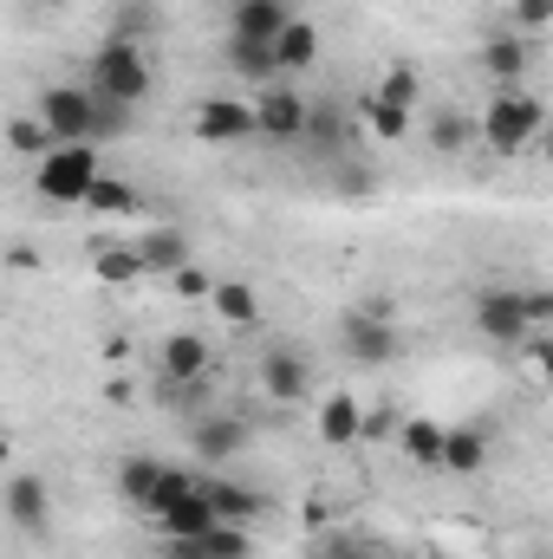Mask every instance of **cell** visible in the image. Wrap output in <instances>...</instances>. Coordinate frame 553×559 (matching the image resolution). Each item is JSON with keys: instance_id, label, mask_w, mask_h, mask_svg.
I'll return each instance as SVG.
<instances>
[{"instance_id": "1", "label": "cell", "mask_w": 553, "mask_h": 559, "mask_svg": "<svg viewBox=\"0 0 553 559\" xmlns=\"http://www.w3.org/2000/svg\"><path fill=\"white\" fill-rule=\"evenodd\" d=\"M105 182V163H98V143H52L33 169V189L59 209H85L92 189Z\"/></svg>"}, {"instance_id": "2", "label": "cell", "mask_w": 553, "mask_h": 559, "mask_svg": "<svg viewBox=\"0 0 553 559\" xmlns=\"http://www.w3.org/2000/svg\"><path fill=\"white\" fill-rule=\"evenodd\" d=\"M469 319H475V332L489 338V345H508V352H528L534 345V319H528V299H521V286H502V280H489V286H475V299H469Z\"/></svg>"}, {"instance_id": "3", "label": "cell", "mask_w": 553, "mask_h": 559, "mask_svg": "<svg viewBox=\"0 0 553 559\" xmlns=\"http://www.w3.org/2000/svg\"><path fill=\"white\" fill-rule=\"evenodd\" d=\"M548 124L553 118L534 92H495V105L482 111V143H489L495 156H521L528 143H541Z\"/></svg>"}, {"instance_id": "4", "label": "cell", "mask_w": 553, "mask_h": 559, "mask_svg": "<svg viewBox=\"0 0 553 559\" xmlns=\"http://www.w3.org/2000/svg\"><path fill=\"white\" fill-rule=\"evenodd\" d=\"M92 92L118 98V105H143L150 98V59L131 33H111L98 52H92Z\"/></svg>"}, {"instance_id": "5", "label": "cell", "mask_w": 553, "mask_h": 559, "mask_svg": "<svg viewBox=\"0 0 553 559\" xmlns=\"http://www.w3.org/2000/svg\"><path fill=\"white\" fill-rule=\"evenodd\" d=\"M39 124L59 143H92V131H98V92L92 85H46L39 92Z\"/></svg>"}, {"instance_id": "6", "label": "cell", "mask_w": 553, "mask_h": 559, "mask_svg": "<svg viewBox=\"0 0 553 559\" xmlns=\"http://www.w3.org/2000/svg\"><path fill=\"white\" fill-rule=\"evenodd\" d=\"M306 118H313V105H306L293 85H261V98H255V124H261V138L268 143H306Z\"/></svg>"}, {"instance_id": "7", "label": "cell", "mask_w": 553, "mask_h": 559, "mask_svg": "<svg viewBox=\"0 0 553 559\" xmlns=\"http://www.w3.org/2000/svg\"><path fill=\"white\" fill-rule=\"evenodd\" d=\"M475 66H482V79H489L495 92H521V79H528V66H534V46H528V33H495V39L475 52Z\"/></svg>"}, {"instance_id": "8", "label": "cell", "mask_w": 553, "mask_h": 559, "mask_svg": "<svg viewBox=\"0 0 553 559\" xmlns=\"http://www.w3.org/2000/svg\"><path fill=\"white\" fill-rule=\"evenodd\" d=\"M339 345H345V358H352V365H365V371H378V365H391V358H398V332H391L385 319H372V312H352V319H345V332H339Z\"/></svg>"}, {"instance_id": "9", "label": "cell", "mask_w": 553, "mask_h": 559, "mask_svg": "<svg viewBox=\"0 0 553 559\" xmlns=\"http://www.w3.org/2000/svg\"><path fill=\"white\" fill-rule=\"evenodd\" d=\"M196 138H202V143L261 138V124H255V105H242V98H202V105H196Z\"/></svg>"}, {"instance_id": "10", "label": "cell", "mask_w": 553, "mask_h": 559, "mask_svg": "<svg viewBox=\"0 0 553 559\" xmlns=\"http://www.w3.org/2000/svg\"><path fill=\"white\" fill-rule=\"evenodd\" d=\"M222 527V508L209 501V488H196V495H183L169 514H156V534L163 540H209Z\"/></svg>"}, {"instance_id": "11", "label": "cell", "mask_w": 553, "mask_h": 559, "mask_svg": "<svg viewBox=\"0 0 553 559\" xmlns=\"http://www.w3.org/2000/svg\"><path fill=\"white\" fill-rule=\"evenodd\" d=\"M7 521H13L20 534H46V527H52V488H46L39 475H13V481H7Z\"/></svg>"}, {"instance_id": "12", "label": "cell", "mask_w": 553, "mask_h": 559, "mask_svg": "<svg viewBox=\"0 0 553 559\" xmlns=\"http://www.w3.org/2000/svg\"><path fill=\"white\" fill-rule=\"evenodd\" d=\"M209 338L202 332H169L163 338V378L169 384H209Z\"/></svg>"}, {"instance_id": "13", "label": "cell", "mask_w": 553, "mask_h": 559, "mask_svg": "<svg viewBox=\"0 0 553 559\" xmlns=\"http://www.w3.org/2000/svg\"><path fill=\"white\" fill-rule=\"evenodd\" d=\"M286 20H299L286 0H235V7H228V33H235V39H268V46H274L280 33H286Z\"/></svg>"}, {"instance_id": "14", "label": "cell", "mask_w": 553, "mask_h": 559, "mask_svg": "<svg viewBox=\"0 0 553 559\" xmlns=\"http://www.w3.org/2000/svg\"><path fill=\"white\" fill-rule=\"evenodd\" d=\"M261 397H274V404L313 397V371H306L299 352H268V358H261Z\"/></svg>"}, {"instance_id": "15", "label": "cell", "mask_w": 553, "mask_h": 559, "mask_svg": "<svg viewBox=\"0 0 553 559\" xmlns=\"http://www.w3.org/2000/svg\"><path fill=\"white\" fill-rule=\"evenodd\" d=\"M423 138L436 156H462L469 143L482 138V118H469V111H456V105H443V111H430V124H423Z\"/></svg>"}, {"instance_id": "16", "label": "cell", "mask_w": 553, "mask_h": 559, "mask_svg": "<svg viewBox=\"0 0 553 559\" xmlns=\"http://www.w3.org/2000/svg\"><path fill=\"white\" fill-rule=\"evenodd\" d=\"M358 436H365V404H358L352 391H332V397L319 404V442L345 449V442H358Z\"/></svg>"}, {"instance_id": "17", "label": "cell", "mask_w": 553, "mask_h": 559, "mask_svg": "<svg viewBox=\"0 0 553 559\" xmlns=\"http://www.w3.org/2000/svg\"><path fill=\"white\" fill-rule=\"evenodd\" d=\"M163 475H169V462H156V455H131V462H118V495L150 514L156 495H163Z\"/></svg>"}, {"instance_id": "18", "label": "cell", "mask_w": 553, "mask_h": 559, "mask_svg": "<svg viewBox=\"0 0 553 559\" xmlns=\"http://www.w3.org/2000/svg\"><path fill=\"white\" fill-rule=\"evenodd\" d=\"M228 66H235V79H248V85H280L286 72H280V52L268 39H235L228 33Z\"/></svg>"}, {"instance_id": "19", "label": "cell", "mask_w": 553, "mask_h": 559, "mask_svg": "<svg viewBox=\"0 0 553 559\" xmlns=\"http://www.w3.org/2000/svg\"><path fill=\"white\" fill-rule=\"evenodd\" d=\"M358 124H365L378 143H404V138H411V124H416V111L391 105L385 92H365V98H358Z\"/></svg>"}, {"instance_id": "20", "label": "cell", "mask_w": 553, "mask_h": 559, "mask_svg": "<svg viewBox=\"0 0 553 559\" xmlns=\"http://www.w3.org/2000/svg\"><path fill=\"white\" fill-rule=\"evenodd\" d=\"M138 254H143V267H150L156 280H176L183 267H196V261H189V241H183L176 228H150V235L138 241Z\"/></svg>"}, {"instance_id": "21", "label": "cell", "mask_w": 553, "mask_h": 559, "mask_svg": "<svg viewBox=\"0 0 553 559\" xmlns=\"http://www.w3.org/2000/svg\"><path fill=\"white\" fill-rule=\"evenodd\" d=\"M443 442H449V429L436 417H411V423H398V449L411 455L416 468H443Z\"/></svg>"}, {"instance_id": "22", "label": "cell", "mask_w": 553, "mask_h": 559, "mask_svg": "<svg viewBox=\"0 0 553 559\" xmlns=\"http://www.w3.org/2000/svg\"><path fill=\"white\" fill-rule=\"evenodd\" d=\"M209 306H215V319H228V325H261V293H255L248 280H215Z\"/></svg>"}, {"instance_id": "23", "label": "cell", "mask_w": 553, "mask_h": 559, "mask_svg": "<svg viewBox=\"0 0 553 559\" xmlns=\"http://www.w3.org/2000/svg\"><path fill=\"white\" fill-rule=\"evenodd\" d=\"M482 462H489V429H475V423L449 429V442H443V468H449V475H482Z\"/></svg>"}, {"instance_id": "24", "label": "cell", "mask_w": 553, "mask_h": 559, "mask_svg": "<svg viewBox=\"0 0 553 559\" xmlns=\"http://www.w3.org/2000/svg\"><path fill=\"white\" fill-rule=\"evenodd\" d=\"M274 52H280V72H313L319 66V26L313 20H286Z\"/></svg>"}, {"instance_id": "25", "label": "cell", "mask_w": 553, "mask_h": 559, "mask_svg": "<svg viewBox=\"0 0 553 559\" xmlns=\"http://www.w3.org/2000/svg\"><path fill=\"white\" fill-rule=\"evenodd\" d=\"M242 442H248V429L235 417H202L196 423V455H202V462H228V455H242Z\"/></svg>"}, {"instance_id": "26", "label": "cell", "mask_w": 553, "mask_h": 559, "mask_svg": "<svg viewBox=\"0 0 553 559\" xmlns=\"http://www.w3.org/2000/svg\"><path fill=\"white\" fill-rule=\"evenodd\" d=\"M202 488H209V501L222 508V521H242V527H248V521L268 508L255 488H242V481H222V475H202Z\"/></svg>"}, {"instance_id": "27", "label": "cell", "mask_w": 553, "mask_h": 559, "mask_svg": "<svg viewBox=\"0 0 553 559\" xmlns=\"http://www.w3.org/2000/svg\"><path fill=\"white\" fill-rule=\"evenodd\" d=\"M92 267H98L105 286H138V280H150L138 248H92Z\"/></svg>"}, {"instance_id": "28", "label": "cell", "mask_w": 553, "mask_h": 559, "mask_svg": "<svg viewBox=\"0 0 553 559\" xmlns=\"http://www.w3.org/2000/svg\"><path fill=\"white\" fill-rule=\"evenodd\" d=\"M92 215H138V189L131 182H118V176H105L98 189H92V202H85Z\"/></svg>"}, {"instance_id": "29", "label": "cell", "mask_w": 553, "mask_h": 559, "mask_svg": "<svg viewBox=\"0 0 553 559\" xmlns=\"http://www.w3.org/2000/svg\"><path fill=\"white\" fill-rule=\"evenodd\" d=\"M306 143H313V150H339V143H345V118H339V105H313V118H306Z\"/></svg>"}, {"instance_id": "30", "label": "cell", "mask_w": 553, "mask_h": 559, "mask_svg": "<svg viewBox=\"0 0 553 559\" xmlns=\"http://www.w3.org/2000/svg\"><path fill=\"white\" fill-rule=\"evenodd\" d=\"M202 554H209V559H248V554H255V540H248V527H242V521H222V527L202 540Z\"/></svg>"}, {"instance_id": "31", "label": "cell", "mask_w": 553, "mask_h": 559, "mask_svg": "<svg viewBox=\"0 0 553 559\" xmlns=\"http://www.w3.org/2000/svg\"><path fill=\"white\" fill-rule=\"evenodd\" d=\"M7 143H13L20 156H46L59 138H52V131L39 124V111H33V118H13V124H7Z\"/></svg>"}, {"instance_id": "32", "label": "cell", "mask_w": 553, "mask_h": 559, "mask_svg": "<svg viewBox=\"0 0 553 559\" xmlns=\"http://www.w3.org/2000/svg\"><path fill=\"white\" fill-rule=\"evenodd\" d=\"M131 111H138V105H118V98H105V92H98V131H92V143L131 138Z\"/></svg>"}, {"instance_id": "33", "label": "cell", "mask_w": 553, "mask_h": 559, "mask_svg": "<svg viewBox=\"0 0 553 559\" xmlns=\"http://www.w3.org/2000/svg\"><path fill=\"white\" fill-rule=\"evenodd\" d=\"M378 92H385L391 105H404V111H416V98H423V79H416V66H391Z\"/></svg>"}, {"instance_id": "34", "label": "cell", "mask_w": 553, "mask_h": 559, "mask_svg": "<svg viewBox=\"0 0 553 559\" xmlns=\"http://www.w3.org/2000/svg\"><path fill=\"white\" fill-rule=\"evenodd\" d=\"M515 13V33H548L553 26V0H508Z\"/></svg>"}, {"instance_id": "35", "label": "cell", "mask_w": 553, "mask_h": 559, "mask_svg": "<svg viewBox=\"0 0 553 559\" xmlns=\"http://www.w3.org/2000/svg\"><path fill=\"white\" fill-rule=\"evenodd\" d=\"M176 293H183V299H209V293H215V280L202 274V267H183V274H176Z\"/></svg>"}, {"instance_id": "36", "label": "cell", "mask_w": 553, "mask_h": 559, "mask_svg": "<svg viewBox=\"0 0 553 559\" xmlns=\"http://www.w3.org/2000/svg\"><path fill=\"white\" fill-rule=\"evenodd\" d=\"M521 299H528V319H534V325H548L553 319V293L548 286H521Z\"/></svg>"}, {"instance_id": "37", "label": "cell", "mask_w": 553, "mask_h": 559, "mask_svg": "<svg viewBox=\"0 0 553 559\" xmlns=\"http://www.w3.org/2000/svg\"><path fill=\"white\" fill-rule=\"evenodd\" d=\"M528 358H534V371H541V384L553 391V338H534V345H528Z\"/></svg>"}, {"instance_id": "38", "label": "cell", "mask_w": 553, "mask_h": 559, "mask_svg": "<svg viewBox=\"0 0 553 559\" xmlns=\"http://www.w3.org/2000/svg\"><path fill=\"white\" fill-rule=\"evenodd\" d=\"M156 559H209V554H202V540H163Z\"/></svg>"}, {"instance_id": "39", "label": "cell", "mask_w": 553, "mask_h": 559, "mask_svg": "<svg viewBox=\"0 0 553 559\" xmlns=\"http://www.w3.org/2000/svg\"><path fill=\"white\" fill-rule=\"evenodd\" d=\"M319 559H372V554H365V547H345V534H339V540H332Z\"/></svg>"}, {"instance_id": "40", "label": "cell", "mask_w": 553, "mask_h": 559, "mask_svg": "<svg viewBox=\"0 0 553 559\" xmlns=\"http://www.w3.org/2000/svg\"><path fill=\"white\" fill-rule=\"evenodd\" d=\"M541 150H548V163H553V124H548V131H541Z\"/></svg>"}, {"instance_id": "41", "label": "cell", "mask_w": 553, "mask_h": 559, "mask_svg": "<svg viewBox=\"0 0 553 559\" xmlns=\"http://www.w3.org/2000/svg\"><path fill=\"white\" fill-rule=\"evenodd\" d=\"M423 559H449V554H423Z\"/></svg>"}]
</instances>
